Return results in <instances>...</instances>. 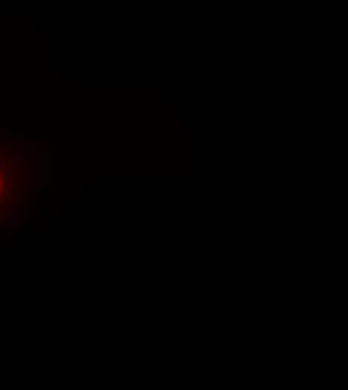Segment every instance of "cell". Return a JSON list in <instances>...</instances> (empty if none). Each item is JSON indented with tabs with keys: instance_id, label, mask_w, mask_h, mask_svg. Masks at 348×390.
<instances>
[{
	"instance_id": "1",
	"label": "cell",
	"mask_w": 348,
	"mask_h": 390,
	"mask_svg": "<svg viewBox=\"0 0 348 390\" xmlns=\"http://www.w3.org/2000/svg\"><path fill=\"white\" fill-rule=\"evenodd\" d=\"M0 170H6V162L5 161H0Z\"/></svg>"
}]
</instances>
